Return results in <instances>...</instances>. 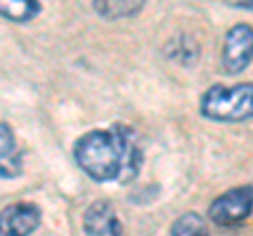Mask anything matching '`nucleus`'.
<instances>
[{"mask_svg": "<svg viewBox=\"0 0 253 236\" xmlns=\"http://www.w3.org/2000/svg\"><path fill=\"white\" fill-rule=\"evenodd\" d=\"M74 160L95 182H131L141 167L137 137L129 127L95 129L74 144Z\"/></svg>", "mask_w": 253, "mask_h": 236, "instance_id": "f257e3e1", "label": "nucleus"}, {"mask_svg": "<svg viewBox=\"0 0 253 236\" xmlns=\"http://www.w3.org/2000/svg\"><path fill=\"white\" fill-rule=\"evenodd\" d=\"M201 114L215 122H245L253 118V82L213 84L201 99Z\"/></svg>", "mask_w": 253, "mask_h": 236, "instance_id": "f03ea898", "label": "nucleus"}, {"mask_svg": "<svg viewBox=\"0 0 253 236\" xmlns=\"http://www.w3.org/2000/svg\"><path fill=\"white\" fill-rule=\"evenodd\" d=\"M253 211V186H236L219 194L209 207V219L215 226H239Z\"/></svg>", "mask_w": 253, "mask_h": 236, "instance_id": "7ed1b4c3", "label": "nucleus"}, {"mask_svg": "<svg viewBox=\"0 0 253 236\" xmlns=\"http://www.w3.org/2000/svg\"><path fill=\"white\" fill-rule=\"evenodd\" d=\"M253 61V28L249 23H236L228 30L221 53V66L228 74H239Z\"/></svg>", "mask_w": 253, "mask_h": 236, "instance_id": "20e7f679", "label": "nucleus"}, {"mask_svg": "<svg viewBox=\"0 0 253 236\" xmlns=\"http://www.w3.org/2000/svg\"><path fill=\"white\" fill-rule=\"evenodd\" d=\"M42 211L34 202H15L0 213V236H30L41 226Z\"/></svg>", "mask_w": 253, "mask_h": 236, "instance_id": "39448f33", "label": "nucleus"}, {"mask_svg": "<svg viewBox=\"0 0 253 236\" xmlns=\"http://www.w3.org/2000/svg\"><path fill=\"white\" fill-rule=\"evenodd\" d=\"M83 228L86 236H123L121 219L108 200H95L86 207Z\"/></svg>", "mask_w": 253, "mask_h": 236, "instance_id": "423d86ee", "label": "nucleus"}, {"mask_svg": "<svg viewBox=\"0 0 253 236\" xmlns=\"http://www.w3.org/2000/svg\"><path fill=\"white\" fill-rule=\"evenodd\" d=\"M0 135H2V146H0V171H2V177H15L19 175L21 171V160L23 154L15 148V137L13 131L6 122L0 124Z\"/></svg>", "mask_w": 253, "mask_h": 236, "instance_id": "0eeeda50", "label": "nucleus"}, {"mask_svg": "<svg viewBox=\"0 0 253 236\" xmlns=\"http://www.w3.org/2000/svg\"><path fill=\"white\" fill-rule=\"evenodd\" d=\"M93 9L104 19L114 21V19H125V17L137 15L144 9V2H139V0H133V2H123V0H118V2H106V0H97V2H93Z\"/></svg>", "mask_w": 253, "mask_h": 236, "instance_id": "6e6552de", "label": "nucleus"}, {"mask_svg": "<svg viewBox=\"0 0 253 236\" xmlns=\"http://www.w3.org/2000/svg\"><path fill=\"white\" fill-rule=\"evenodd\" d=\"M41 11L42 6L34 0H11V2H2V6H0V13H2L4 19L17 23L32 21Z\"/></svg>", "mask_w": 253, "mask_h": 236, "instance_id": "1a4fd4ad", "label": "nucleus"}, {"mask_svg": "<svg viewBox=\"0 0 253 236\" xmlns=\"http://www.w3.org/2000/svg\"><path fill=\"white\" fill-rule=\"evenodd\" d=\"M171 236H209L207 222L199 213H184L175 219L171 228Z\"/></svg>", "mask_w": 253, "mask_h": 236, "instance_id": "9d476101", "label": "nucleus"}, {"mask_svg": "<svg viewBox=\"0 0 253 236\" xmlns=\"http://www.w3.org/2000/svg\"><path fill=\"white\" fill-rule=\"evenodd\" d=\"M232 6H236V9H247V11H253V0H249V2H232Z\"/></svg>", "mask_w": 253, "mask_h": 236, "instance_id": "9b49d317", "label": "nucleus"}]
</instances>
